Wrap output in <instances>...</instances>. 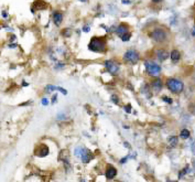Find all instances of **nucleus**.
Returning a JSON list of instances; mask_svg holds the SVG:
<instances>
[{
    "label": "nucleus",
    "instance_id": "10",
    "mask_svg": "<svg viewBox=\"0 0 195 182\" xmlns=\"http://www.w3.org/2000/svg\"><path fill=\"white\" fill-rule=\"evenodd\" d=\"M105 176H106L107 179H114V178L117 176V170H116V168H114L112 166H108Z\"/></svg>",
    "mask_w": 195,
    "mask_h": 182
},
{
    "label": "nucleus",
    "instance_id": "23",
    "mask_svg": "<svg viewBox=\"0 0 195 182\" xmlns=\"http://www.w3.org/2000/svg\"><path fill=\"white\" fill-rule=\"evenodd\" d=\"M112 101L114 102L115 104H119V99L117 98V96H116V95H112Z\"/></svg>",
    "mask_w": 195,
    "mask_h": 182
},
{
    "label": "nucleus",
    "instance_id": "13",
    "mask_svg": "<svg viewBox=\"0 0 195 182\" xmlns=\"http://www.w3.org/2000/svg\"><path fill=\"white\" fill-rule=\"evenodd\" d=\"M126 32H128V27H127V24H120V26L117 27V29H116V33H117L118 35H122L123 33H126Z\"/></svg>",
    "mask_w": 195,
    "mask_h": 182
},
{
    "label": "nucleus",
    "instance_id": "30",
    "mask_svg": "<svg viewBox=\"0 0 195 182\" xmlns=\"http://www.w3.org/2000/svg\"><path fill=\"white\" fill-rule=\"evenodd\" d=\"M123 145H125V147H127V148H130V145H129V144H127V142H125V144H123Z\"/></svg>",
    "mask_w": 195,
    "mask_h": 182
},
{
    "label": "nucleus",
    "instance_id": "29",
    "mask_svg": "<svg viewBox=\"0 0 195 182\" xmlns=\"http://www.w3.org/2000/svg\"><path fill=\"white\" fill-rule=\"evenodd\" d=\"M127 159H128V157H125V158H122V160H121V163H125V162L127 161Z\"/></svg>",
    "mask_w": 195,
    "mask_h": 182
},
{
    "label": "nucleus",
    "instance_id": "34",
    "mask_svg": "<svg viewBox=\"0 0 195 182\" xmlns=\"http://www.w3.org/2000/svg\"><path fill=\"white\" fill-rule=\"evenodd\" d=\"M16 46H17V45H16V43H15V44H11V45H10V48H16Z\"/></svg>",
    "mask_w": 195,
    "mask_h": 182
},
{
    "label": "nucleus",
    "instance_id": "7",
    "mask_svg": "<svg viewBox=\"0 0 195 182\" xmlns=\"http://www.w3.org/2000/svg\"><path fill=\"white\" fill-rule=\"evenodd\" d=\"M34 153H35V156L41 157V158L46 157L48 155H49V147H48L46 145H44V144H41L40 146H39V147L35 149Z\"/></svg>",
    "mask_w": 195,
    "mask_h": 182
},
{
    "label": "nucleus",
    "instance_id": "4",
    "mask_svg": "<svg viewBox=\"0 0 195 182\" xmlns=\"http://www.w3.org/2000/svg\"><path fill=\"white\" fill-rule=\"evenodd\" d=\"M144 66L148 74H150L151 76H157L161 73V66L159 64L154 63V62H150V61H147L144 63Z\"/></svg>",
    "mask_w": 195,
    "mask_h": 182
},
{
    "label": "nucleus",
    "instance_id": "12",
    "mask_svg": "<svg viewBox=\"0 0 195 182\" xmlns=\"http://www.w3.org/2000/svg\"><path fill=\"white\" fill-rule=\"evenodd\" d=\"M157 56H158L159 61H165L166 59L169 58V53L166 52L165 50H159L158 52H157Z\"/></svg>",
    "mask_w": 195,
    "mask_h": 182
},
{
    "label": "nucleus",
    "instance_id": "1",
    "mask_svg": "<svg viewBox=\"0 0 195 182\" xmlns=\"http://www.w3.org/2000/svg\"><path fill=\"white\" fill-rule=\"evenodd\" d=\"M88 49L89 51H93V52H105L106 51V41L105 39L97 38V37H94V38L90 40L88 44Z\"/></svg>",
    "mask_w": 195,
    "mask_h": 182
},
{
    "label": "nucleus",
    "instance_id": "26",
    "mask_svg": "<svg viewBox=\"0 0 195 182\" xmlns=\"http://www.w3.org/2000/svg\"><path fill=\"white\" fill-rule=\"evenodd\" d=\"M42 104H43L44 106H46V105L49 104V101H48L46 98H43V99H42Z\"/></svg>",
    "mask_w": 195,
    "mask_h": 182
},
{
    "label": "nucleus",
    "instance_id": "17",
    "mask_svg": "<svg viewBox=\"0 0 195 182\" xmlns=\"http://www.w3.org/2000/svg\"><path fill=\"white\" fill-rule=\"evenodd\" d=\"M169 144L171 145L172 147H174L175 145L178 144V137H175V136L170 137V138H169Z\"/></svg>",
    "mask_w": 195,
    "mask_h": 182
},
{
    "label": "nucleus",
    "instance_id": "2",
    "mask_svg": "<svg viewBox=\"0 0 195 182\" xmlns=\"http://www.w3.org/2000/svg\"><path fill=\"white\" fill-rule=\"evenodd\" d=\"M166 86H168V88L172 93L179 94V93H181L183 91L184 84L181 81H179V80H176V78H170V80L166 81Z\"/></svg>",
    "mask_w": 195,
    "mask_h": 182
},
{
    "label": "nucleus",
    "instance_id": "28",
    "mask_svg": "<svg viewBox=\"0 0 195 182\" xmlns=\"http://www.w3.org/2000/svg\"><path fill=\"white\" fill-rule=\"evenodd\" d=\"M83 31L84 32H88L89 31V28H88V27H85V28H83Z\"/></svg>",
    "mask_w": 195,
    "mask_h": 182
},
{
    "label": "nucleus",
    "instance_id": "8",
    "mask_svg": "<svg viewBox=\"0 0 195 182\" xmlns=\"http://www.w3.org/2000/svg\"><path fill=\"white\" fill-rule=\"evenodd\" d=\"M80 157H82V160H83V162H88V161H90V160L93 159L92 153L89 152L87 149H84V148H82V149H80Z\"/></svg>",
    "mask_w": 195,
    "mask_h": 182
},
{
    "label": "nucleus",
    "instance_id": "22",
    "mask_svg": "<svg viewBox=\"0 0 195 182\" xmlns=\"http://www.w3.org/2000/svg\"><path fill=\"white\" fill-rule=\"evenodd\" d=\"M125 110H126V113H131V105L130 104H128V105H126L125 106Z\"/></svg>",
    "mask_w": 195,
    "mask_h": 182
},
{
    "label": "nucleus",
    "instance_id": "15",
    "mask_svg": "<svg viewBox=\"0 0 195 182\" xmlns=\"http://www.w3.org/2000/svg\"><path fill=\"white\" fill-rule=\"evenodd\" d=\"M170 56H171V60H172L173 62H178L181 58V54L178 50H173L172 52H171V54H170Z\"/></svg>",
    "mask_w": 195,
    "mask_h": 182
},
{
    "label": "nucleus",
    "instance_id": "14",
    "mask_svg": "<svg viewBox=\"0 0 195 182\" xmlns=\"http://www.w3.org/2000/svg\"><path fill=\"white\" fill-rule=\"evenodd\" d=\"M152 87H153L157 92L161 91V88H162V82H161L160 78H157V80H154V81L152 82Z\"/></svg>",
    "mask_w": 195,
    "mask_h": 182
},
{
    "label": "nucleus",
    "instance_id": "11",
    "mask_svg": "<svg viewBox=\"0 0 195 182\" xmlns=\"http://www.w3.org/2000/svg\"><path fill=\"white\" fill-rule=\"evenodd\" d=\"M48 3L45 2V1H43V0H37L34 3H33V7L32 8L33 9H37V10H44V9L48 8Z\"/></svg>",
    "mask_w": 195,
    "mask_h": 182
},
{
    "label": "nucleus",
    "instance_id": "5",
    "mask_svg": "<svg viewBox=\"0 0 195 182\" xmlns=\"http://www.w3.org/2000/svg\"><path fill=\"white\" fill-rule=\"evenodd\" d=\"M139 59H140L139 53H138L136 50H128V51H126V53L123 54V60L126 61V62H128V63L136 64L138 63Z\"/></svg>",
    "mask_w": 195,
    "mask_h": 182
},
{
    "label": "nucleus",
    "instance_id": "6",
    "mask_svg": "<svg viewBox=\"0 0 195 182\" xmlns=\"http://www.w3.org/2000/svg\"><path fill=\"white\" fill-rule=\"evenodd\" d=\"M105 67L108 71V73H110L112 75L116 76L119 74V66L115 62H112V61H106L105 62Z\"/></svg>",
    "mask_w": 195,
    "mask_h": 182
},
{
    "label": "nucleus",
    "instance_id": "27",
    "mask_svg": "<svg viewBox=\"0 0 195 182\" xmlns=\"http://www.w3.org/2000/svg\"><path fill=\"white\" fill-rule=\"evenodd\" d=\"M121 2H122L123 5H129V3L131 2V1H130V0H122Z\"/></svg>",
    "mask_w": 195,
    "mask_h": 182
},
{
    "label": "nucleus",
    "instance_id": "33",
    "mask_svg": "<svg viewBox=\"0 0 195 182\" xmlns=\"http://www.w3.org/2000/svg\"><path fill=\"white\" fill-rule=\"evenodd\" d=\"M153 2H160V1H162V0H152Z\"/></svg>",
    "mask_w": 195,
    "mask_h": 182
},
{
    "label": "nucleus",
    "instance_id": "35",
    "mask_svg": "<svg viewBox=\"0 0 195 182\" xmlns=\"http://www.w3.org/2000/svg\"><path fill=\"white\" fill-rule=\"evenodd\" d=\"M80 1H82V2H86V1H88V0H80Z\"/></svg>",
    "mask_w": 195,
    "mask_h": 182
},
{
    "label": "nucleus",
    "instance_id": "25",
    "mask_svg": "<svg viewBox=\"0 0 195 182\" xmlns=\"http://www.w3.org/2000/svg\"><path fill=\"white\" fill-rule=\"evenodd\" d=\"M56 99H58V95L52 96V104H55V103H56Z\"/></svg>",
    "mask_w": 195,
    "mask_h": 182
},
{
    "label": "nucleus",
    "instance_id": "9",
    "mask_svg": "<svg viewBox=\"0 0 195 182\" xmlns=\"http://www.w3.org/2000/svg\"><path fill=\"white\" fill-rule=\"evenodd\" d=\"M63 21V13L60 11H55L53 13V22H54L55 26H61V23Z\"/></svg>",
    "mask_w": 195,
    "mask_h": 182
},
{
    "label": "nucleus",
    "instance_id": "24",
    "mask_svg": "<svg viewBox=\"0 0 195 182\" xmlns=\"http://www.w3.org/2000/svg\"><path fill=\"white\" fill-rule=\"evenodd\" d=\"M162 99H163L164 102H166V103H169V104H172V99L168 98L166 96H164V97H163V98H162Z\"/></svg>",
    "mask_w": 195,
    "mask_h": 182
},
{
    "label": "nucleus",
    "instance_id": "32",
    "mask_svg": "<svg viewBox=\"0 0 195 182\" xmlns=\"http://www.w3.org/2000/svg\"><path fill=\"white\" fill-rule=\"evenodd\" d=\"M192 35H193V37L195 35V27H194V29H193V31H192Z\"/></svg>",
    "mask_w": 195,
    "mask_h": 182
},
{
    "label": "nucleus",
    "instance_id": "3",
    "mask_svg": "<svg viewBox=\"0 0 195 182\" xmlns=\"http://www.w3.org/2000/svg\"><path fill=\"white\" fill-rule=\"evenodd\" d=\"M150 37H151L155 42H159V43H162L168 39V33H166L165 30L161 29V28H157L153 31L150 33Z\"/></svg>",
    "mask_w": 195,
    "mask_h": 182
},
{
    "label": "nucleus",
    "instance_id": "19",
    "mask_svg": "<svg viewBox=\"0 0 195 182\" xmlns=\"http://www.w3.org/2000/svg\"><path fill=\"white\" fill-rule=\"evenodd\" d=\"M62 34L64 35V37H69V35L72 34V30L71 29H65L62 31Z\"/></svg>",
    "mask_w": 195,
    "mask_h": 182
},
{
    "label": "nucleus",
    "instance_id": "18",
    "mask_svg": "<svg viewBox=\"0 0 195 182\" xmlns=\"http://www.w3.org/2000/svg\"><path fill=\"white\" fill-rule=\"evenodd\" d=\"M120 38H121V40H122L123 42H127V41L130 40V38H131V34H130V33H128V32H126V33H123V34L121 35Z\"/></svg>",
    "mask_w": 195,
    "mask_h": 182
},
{
    "label": "nucleus",
    "instance_id": "21",
    "mask_svg": "<svg viewBox=\"0 0 195 182\" xmlns=\"http://www.w3.org/2000/svg\"><path fill=\"white\" fill-rule=\"evenodd\" d=\"M56 91H60L62 94H64V95H66V94H67V91L64 90L63 87H61V86H56Z\"/></svg>",
    "mask_w": 195,
    "mask_h": 182
},
{
    "label": "nucleus",
    "instance_id": "31",
    "mask_svg": "<svg viewBox=\"0 0 195 182\" xmlns=\"http://www.w3.org/2000/svg\"><path fill=\"white\" fill-rule=\"evenodd\" d=\"M2 16H3V17H5V18H7V12L3 11V12H2Z\"/></svg>",
    "mask_w": 195,
    "mask_h": 182
},
{
    "label": "nucleus",
    "instance_id": "20",
    "mask_svg": "<svg viewBox=\"0 0 195 182\" xmlns=\"http://www.w3.org/2000/svg\"><path fill=\"white\" fill-rule=\"evenodd\" d=\"M56 90V86H53V85H48L46 86V92H52V91Z\"/></svg>",
    "mask_w": 195,
    "mask_h": 182
},
{
    "label": "nucleus",
    "instance_id": "16",
    "mask_svg": "<svg viewBox=\"0 0 195 182\" xmlns=\"http://www.w3.org/2000/svg\"><path fill=\"white\" fill-rule=\"evenodd\" d=\"M180 136L181 138H183V139H187L190 137V131L187 129H183L182 131H181L180 134Z\"/></svg>",
    "mask_w": 195,
    "mask_h": 182
}]
</instances>
